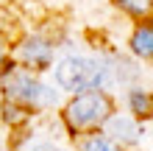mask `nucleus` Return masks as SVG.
I'll list each match as a JSON object with an SVG mask.
<instances>
[{"mask_svg": "<svg viewBox=\"0 0 153 151\" xmlns=\"http://www.w3.org/2000/svg\"><path fill=\"white\" fill-rule=\"evenodd\" d=\"M109 112H111L109 95H103L100 90H89V92H81L70 101L64 118L73 131H84V129H95L103 120H109Z\"/></svg>", "mask_w": 153, "mask_h": 151, "instance_id": "obj_1", "label": "nucleus"}, {"mask_svg": "<svg viewBox=\"0 0 153 151\" xmlns=\"http://www.w3.org/2000/svg\"><path fill=\"white\" fill-rule=\"evenodd\" d=\"M103 67L92 59H81V56H70L56 67V81L64 87V90H89V87L103 84Z\"/></svg>", "mask_w": 153, "mask_h": 151, "instance_id": "obj_2", "label": "nucleus"}, {"mask_svg": "<svg viewBox=\"0 0 153 151\" xmlns=\"http://www.w3.org/2000/svg\"><path fill=\"white\" fill-rule=\"evenodd\" d=\"M3 87H6V95L11 101H22V104H31V106L53 101V95L48 92V87H42L39 81H33L25 70H17L11 65H8L6 76H3Z\"/></svg>", "mask_w": 153, "mask_h": 151, "instance_id": "obj_3", "label": "nucleus"}, {"mask_svg": "<svg viewBox=\"0 0 153 151\" xmlns=\"http://www.w3.org/2000/svg\"><path fill=\"white\" fill-rule=\"evenodd\" d=\"M20 56L25 65H31V67H48L50 65V45L45 39H28L25 45H20Z\"/></svg>", "mask_w": 153, "mask_h": 151, "instance_id": "obj_4", "label": "nucleus"}, {"mask_svg": "<svg viewBox=\"0 0 153 151\" xmlns=\"http://www.w3.org/2000/svg\"><path fill=\"white\" fill-rule=\"evenodd\" d=\"M109 134L117 137V140H125V143H134L139 137V129L137 123L128 120V118H111L109 120Z\"/></svg>", "mask_w": 153, "mask_h": 151, "instance_id": "obj_5", "label": "nucleus"}, {"mask_svg": "<svg viewBox=\"0 0 153 151\" xmlns=\"http://www.w3.org/2000/svg\"><path fill=\"white\" fill-rule=\"evenodd\" d=\"M131 45H134V53H139V56H150V53H153V31H150V25L137 28Z\"/></svg>", "mask_w": 153, "mask_h": 151, "instance_id": "obj_6", "label": "nucleus"}, {"mask_svg": "<svg viewBox=\"0 0 153 151\" xmlns=\"http://www.w3.org/2000/svg\"><path fill=\"white\" fill-rule=\"evenodd\" d=\"M84 151H120V148H117V146L111 143L109 137H100V134H92V137H89L86 143H84Z\"/></svg>", "mask_w": 153, "mask_h": 151, "instance_id": "obj_7", "label": "nucleus"}, {"mask_svg": "<svg viewBox=\"0 0 153 151\" xmlns=\"http://www.w3.org/2000/svg\"><path fill=\"white\" fill-rule=\"evenodd\" d=\"M3 118H6L8 123H22L25 118H28V112H25L22 106H17L14 101H6V106H3Z\"/></svg>", "mask_w": 153, "mask_h": 151, "instance_id": "obj_8", "label": "nucleus"}, {"mask_svg": "<svg viewBox=\"0 0 153 151\" xmlns=\"http://www.w3.org/2000/svg\"><path fill=\"white\" fill-rule=\"evenodd\" d=\"M131 106H134L137 115H150V98L142 90H134L131 92Z\"/></svg>", "mask_w": 153, "mask_h": 151, "instance_id": "obj_9", "label": "nucleus"}, {"mask_svg": "<svg viewBox=\"0 0 153 151\" xmlns=\"http://www.w3.org/2000/svg\"><path fill=\"white\" fill-rule=\"evenodd\" d=\"M123 8H128L131 14H148L150 11V0H117Z\"/></svg>", "mask_w": 153, "mask_h": 151, "instance_id": "obj_10", "label": "nucleus"}, {"mask_svg": "<svg viewBox=\"0 0 153 151\" xmlns=\"http://www.w3.org/2000/svg\"><path fill=\"white\" fill-rule=\"evenodd\" d=\"M6 62V45H3V39H0V65Z\"/></svg>", "mask_w": 153, "mask_h": 151, "instance_id": "obj_11", "label": "nucleus"}]
</instances>
